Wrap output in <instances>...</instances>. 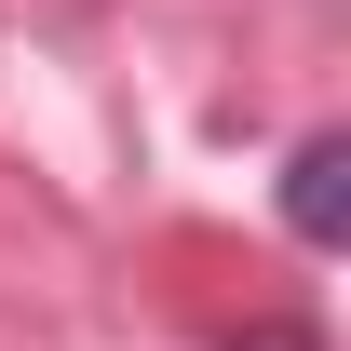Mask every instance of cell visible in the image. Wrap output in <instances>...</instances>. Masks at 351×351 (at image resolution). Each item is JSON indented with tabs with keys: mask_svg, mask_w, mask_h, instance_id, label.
Segmentation results:
<instances>
[{
	"mask_svg": "<svg viewBox=\"0 0 351 351\" xmlns=\"http://www.w3.org/2000/svg\"><path fill=\"white\" fill-rule=\"evenodd\" d=\"M284 230L298 243H338L351 230V135H311L298 162H284Z\"/></svg>",
	"mask_w": 351,
	"mask_h": 351,
	"instance_id": "obj_1",
	"label": "cell"
}]
</instances>
